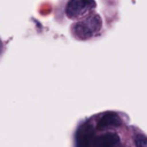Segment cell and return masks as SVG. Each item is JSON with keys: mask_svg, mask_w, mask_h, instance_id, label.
Masks as SVG:
<instances>
[{"mask_svg": "<svg viewBox=\"0 0 147 147\" xmlns=\"http://www.w3.org/2000/svg\"><path fill=\"white\" fill-rule=\"evenodd\" d=\"M1 51H2V41L0 40V53H1Z\"/></svg>", "mask_w": 147, "mask_h": 147, "instance_id": "7", "label": "cell"}, {"mask_svg": "<svg viewBox=\"0 0 147 147\" xmlns=\"http://www.w3.org/2000/svg\"><path fill=\"white\" fill-rule=\"evenodd\" d=\"M93 140V129L90 124H84L79 127L76 134V147H91Z\"/></svg>", "mask_w": 147, "mask_h": 147, "instance_id": "3", "label": "cell"}, {"mask_svg": "<svg viewBox=\"0 0 147 147\" xmlns=\"http://www.w3.org/2000/svg\"><path fill=\"white\" fill-rule=\"evenodd\" d=\"M119 142V138L115 133H106L98 137L93 145L94 147H116Z\"/></svg>", "mask_w": 147, "mask_h": 147, "instance_id": "4", "label": "cell"}, {"mask_svg": "<svg viewBox=\"0 0 147 147\" xmlns=\"http://www.w3.org/2000/svg\"><path fill=\"white\" fill-rule=\"evenodd\" d=\"M101 28V20L98 15H92L83 21L77 22L72 26V32L77 38L86 39L92 37Z\"/></svg>", "mask_w": 147, "mask_h": 147, "instance_id": "1", "label": "cell"}, {"mask_svg": "<svg viewBox=\"0 0 147 147\" xmlns=\"http://www.w3.org/2000/svg\"><path fill=\"white\" fill-rule=\"evenodd\" d=\"M121 125V118L114 114V113H107L105 114L100 121H99V129H107V127H111V126H118Z\"/></svg>", "mask_w": 147, "mask_h": 147, "instance_id": "5", "label": "cell"}, {"mask_svg": "<svg viewBox=\"0 0 147 147\" xmlns=\"http://www.w3.org/2000/svg\"><path fill=\"white\" fill-rule=\"evenodd\" d=\"M134 142L137 147H147V138L145 136H141V134L136 136Z\"/></svg>", "mask_w": 147, "mask_h": 147, "instance_id": "6", "label": "cell"}, {"mask_svg": "<svg viewBox=\"0 0 147 147\" xmlns=\"http://www.w3.org/2000/svg\"><path fill=\"white\" fill-rule=\"evenodd\" d=\"M94 5L93 0H69L65 7V14L70 18H76L90 8L94 7Z\"/></svg>", "mask_w": 147, "mask_h": 147, "instance_id": "2", "label": "cell"}]
</instances>
